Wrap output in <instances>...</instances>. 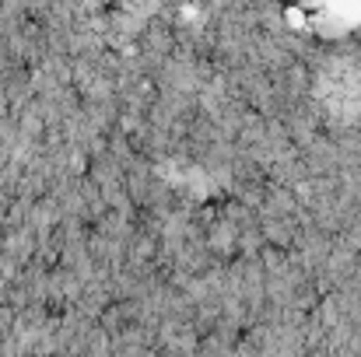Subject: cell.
<instances>
[{"label":"cell","instance_id":"obj_1","mask_svg":"<svg viewBox=\"0 0 361 357\" xmlns=\"http://www.w3.org/2000/svg\"><path fill=\"white\" fill-rule=\"evenodd\" d=\"M4 225H7V207L0 203V232H4Z\"/></svg>","mask_w":361,"mask_h":357}]
</instances>
